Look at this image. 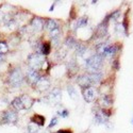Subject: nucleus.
Masks as SVG:
<instances>
[{"instance_id":"1","label":"nucleus","mask_w":133,"mask_h":133,"mask_svg":"<svg viewBox=\"0 0 133 133\" xmlns=\"http://www.w3.org/2000/svg\"><path fill=\"white\" fill-rule=\"evenodd\" d=\"M24 81H25V75L19 67H15L9 71L6 77V83L9 84V86L13 88H18L24 84Z\"/></svg>"},{"instance_id":"2","label":"nucleus","mask_w":133,"mask_h":133,"mask_svg":"<svg viewBox=\"0 0 133 133\" xmlns=\"http://www.w3.org/2000/svg\"><path fill=\"white\" fill-rule=\"evenodd\" d=\"M103 64V58L98 54L91 55L88 59L85 60V68L87 69L88 72H96L99 71L102 67Z\"/></svg>"},{"instance_id":"3","label":"nucleus","mask_w":133,"mask_h":133,"mask_svg":"<svg viewBox=\"0 0 133 133\" xmlns=\"http://www.w3.org/2000/svg\"><path fill=\"white\" fill-rule=\"evenodd\" d=\"M18 121V112L13 109H6L0 115L1 125H16Z\"/></svg>"},{"instance_id":"4","label":"nucleus","mask_w":133,"mask_h":133,"mask_svg":"<svg viewBox=\"0 0 133 133\" xmlns=\"http://www.w3.org/2000/svg\"><path fill=\"white\" fill-rule=\"evenodd\" d=\"M27 62H28V64H29V66H30V68L35 69V70L43 68L44 64L47 63L45 55H43V54H41V53H37V52L30 54L29 57H28Z\"/></svg>"},{"instance_id":"5","label":"nucleus","mask_w":133,"mask_h":133,"mask_svg":"<svg viewBox=\"0 0 133 133\" xmlns=\"http://www.w3.org/2000/svg\"><path fill=\"white\" fill-rule=\"evenodd\" d=\"M61 100H62V91L59 87L52 88L45 98V101L49 104H52V105L59 104L61 102Z\"/></svg>"},{"instance_id":"6","label":"nucleus","mask_w":133,"mask_h":133,"mask_svg":"<svg viewBox=\"0 0 133 133\" xmlns=\"http://www.w3.org/2000/svg\"><path fill=\"white\" fill-rule=\"evenodd\" d=\"M41 74L35 70V69H32V68H29L25 75V80H27V83L31 84L32 86H34L37 81L41 79Z\"/></svg>"},{"instance_id":"7","label":"nucleus","mask_w":133,"mask_h":133,"mask_svg":"<svg viewBox=\"0 0 133 133\" xmlns=\"http://www.w3.org/2000/svg\"><path fill=\"white\" fill-rule=\"evenodd\" d=\"M82 94H83V99H84L86 102H88V103L95 101L96 99H97V96H98L97 90H96L94 86L87 87V88H85V90H83Z\"/></svg>"},{"instance_id":"8","label":"nucleus","mask_w":133,"mask_h":133,"mask_svg":"<svg viewBox=\"0 0 133 133\" xmlns=\"http://www.w3.org/2000/svg\"><path fill=\"white\" fill-rule=\"evenodd\" d=\"M33 87H34L37 92H41V93L46 92L50 88V81L46 77H41V79L37 81V83Z\"/></svg>"},{"instance_id":"9","label":"nucleus","mask_w":133,"mask_h":133,"mask_svg":"<svg viewBox=\"0 0 133 133\" xmlns=\"http://www.w3.org/2000/svg\"><path fill=\"white\" fill-rule=\"evenodd\" d=\"M30 25H31L32 30L33 31H36V32L42 31L43 28L45 27V23H44V20L41 17H37V16H35L34 18H32Z\"/></svg>"},{"instance_id":"10","label":"nucleus","mask_w":133,"mask_h":133,"mask_svg":"<svg viewBox=\"0 0 133 133\" xmlns=\"http://www.w3.org/2000/svg\"><path fill=\"white\" fill-rule=\"evenodd\" d=\"M107 33H108V21H107V19H104L102 23L99 24V26L97 27L95 35L98 38H101L107 35Z\"/></svg>"},{"instance_id":"11","label":"nucleus","mask_w":133,"mask_h":133,"mask_svg":"<svg viewBox=\"0 0 133 133\" xmlns=\"http://www.w3.org/2000/svg\"><path fill=\"white\" fill-rule=\"evenodd\" d=\"M77 81H78V84L83 88V90L93 86L92 83H91V80H90V77H88V74H84V75L78 77V80Z\"/></svg>"},{"instance_id":"12","label":"nucleus","mask_w":133,"mask_h":133,"mask_svg":"<svg viewBox=\"0 0 133 133\" xmlns=\"http://www.w3.org/2000/svg\"><path fill=\"white\" fill-rule=\"evenodd\" d=\"M98 103L102 109H109L112 105V99L108 95H102L98 98Z\"/></svg>"},{"instance_id":"13","label":"nucleus","mask_w":133,"mask_h":133,"mask_svg":"<svg viewBox=\"0 0 133 133\" xmlns=\"http://www.w3.org/2000/svg\"><path fill=\"white\" fill-rule=\"evenodd\" d=\"M11 108H12L13 110H15L16 112H19V111H24L25 110V107H24L23 101H21L20 96L15 97L13 100L11 101Z\"/></svg>"},{"instance_id":"14","label":"nucleus","mask_w":133,"mask_h":133,"mask_svg":"<svg viewBox=\"0 0 133 133\" xmlns=\"http://www.w3.org/2000/svg\"><path fill=\"white\" fill-rule=\"evenodd\" d=\"M88 77H90V80L92 85H95L97 83H99L102 79V72L101 71H96V72H88Z\"/></svg>"},{"instance_id":"15","label":"nucleus","mask_w":133,"mask_h":133,"mask_svg":"<svg viewBox=\"0 0 133 133\" xmlns=\"http://www.w3.org/2000/svg\"><path fill=\"white\" fill-rule=\"evenodd\" d=\"M20 98H21V101H23V103H24L25 110H30L32 108V105L34 104V99L31 98L28 95H21Z\"/></svg>"},{"instance_id":"16","label":"nucleus","mask_w":133,"mask_h":133,"mask_svg":"<svg viewBox=\"0 0 133 133\" xmlns=\"http://www.w3.org/2000/svg\"><path fill=\"white\" fill-rule=\"evenodd\" d=\"M30 120H31L32 124H35L38 127H43L45 125V117L43 115H39V114H34L30 118Z\"/></svg>"},{"instance_id":"17","label":"nucleus","mask_w":133,"mask_h":133,"mask_svg":"<svg viewBox=\"0 0 133 133\" xmlns=\"http://www.w3.org/2000/svg\"><path fill=\"white\" fill-rule=\"evenodd\" d=\"M51 52V44L49 42H44V43H41V47H39V52L41 54L43 55H48L49 53Z\"/></svg>"},{"instance_id":"18","label":"nucleus","mask_w":133,"mask_h":133,"mask_svg":"<svg viewBox=\"0 0 133 133\" xmlns=\"http://www.w3.org/2000/svg\"><path fill=\"white\" fill-rule=\"evenodd\" d=\"M95 121L97 124H99V125H102V124L108 123L109 118L103 115V113L101 112V111H99V112H97L96 115H95Z\"/></svg>"},{"instance_id":"19","label":"nucleus","mask_w":133,"mask_h":133,"mask_svg":"<svg viewBox=\"0 0 133 133\" xmlns=\"http://www.w3.org/2000/svg\"><path fill=\"white\" fill-rule=\"evenodd\" d=\"M45 28H46V30L51 32L52 30L59 28V24H58V21H55L54 19H47V21L45 23Z\"/></svg>"},{"instance_id":"20","label":"nucleus","mask_w":133,"mask_h":133,"mask_svg":"<svg viewBox=\"0 0 133 133\" xmlns=\"http://www.w3.org/2000/svg\"><path fill=\"white\" fill-rule=\"evenodd\" d=\"M88 24V18L87 16H82L79 19H77V23H76V29H79V28H84L86 27Z\"/></svg>"},{"instance_id":"21","label":"nucleus","mask_w":133,"mask_h":133,"mask_svg":"<svg viewBox=\"0 0 133 133\" xmlns=\"http://www.w3.org/2000/svg\"><path fill=\"white\" fill-rule=\"evenodd\" d=\"M65 46H66V48H68V49H74V48H76V46H77V41L72 37V36H68L67 38L65 39Z\"/></svg>"},{"instance_id":"22","label":"nucleus","mask_w":133,"mask_h":133,"mask_svg":"<svg viewBox=\"0 0 133 133\" xmlns=\"http://www.w3.org/2000/svg\"><path fill=\"white\" fill-rule=\"evenodd\" d=\"M107 47H108V45H107L105 43H101V44H99V45H97V46H96V54L100 55V57L103 58Z\"/></svg>"},{"instance_id":"23","label":"nucleus","mask_w":133,"mask_h":133,"mask_svg":"<svg viewBox=\"0 0 133 133\" xmlns=\"http://www.w3.org/2000/svg\"><path fill=\"white\" fill-rule=\"evenodd\" d=\"M9 52V45L5 41H0V54L1 55H4L8 54Z\"/></svg>"},{"instance_id":"24","label":"nucleus","mask_w":133,"mask_h":133,"mask_svg":"<svg viewBox=\"0 0 133 133\" xmlns=\"http://www.w3.org/2000/svg\"><path fill=\"white\" fill-rule=\"evenodd\" d=\"M76 55H79V57H81V55H83L86 51V46L83 45V44H77L76 46Z\"/></svg>"},{"instance_id":"25","label":"nucleus","mask_w":133,"mask_h":133,"mask_svg":"<svg viewBox=\"0 0 133 133\" xmlns=\"http://www.w3.org/2000/svg\"><path fill=\"white\" fill-rule=\"evenodd\" d=\"M27 130H28V133H37L39 131V127L35 124H32L30 123L27 127Z\"/></svg>"},{"instance_id":"26","label":"nucleus","mask_w":133,"mask_h":133,"mask_svg":"<svg viewBox=\"0 0 133 133\" xmlns=\"http://www.w3.org/2000/svg\"><path fill=\"white\" fill-rule=\"evenodd\" d=\"M57 55H58V59L64 60V59L66 58V55H67V50H66L65 48H60V49L58 50Z\"/></svg>"},{"instance_id":"27","label":"nucleus","mask_w":133,"mask_h":133,"mask_svg":"<svg viewBox=\"0 0 133 133\" xmlns=\"http://www.w3.org/2000/svg\"><path fill=\"white\" fill-rule=\"evenodd\" d=\"M67 92H68V95L70 96L71 99H77V92L74 88L72 85H68L67 86Z\"/></svg>"},{"instance_id":"28","label":"nucleus","mask_w":133,"mask_h":133,"mask_svg":"<svg viewBox=\"0 0 133 133\" xmlns=\"http://www.w3.org/2000/svg\"><path fill=\"white\" fill-rule=\"evenodd\" d=\"M58 114H59L61 117H63V118H66V117H68V115H69V112H68V110L63 109V110L59 111V112H58Z\"/></svg>"},{"instance_id":"29","label":"nucleus","mask_w":133,"mask_h":133,"mask_svg":"<svg viewBox=\"0 0 133 133\" xmlns=\"http://www.w3.org/2000/svg\"><path fill=\"white\" fill-rule=\"evenodd\" d=\"M119 16H120V12L119 11H116V12H114V13H112L110 15V18H112L114 20H117L119 18Z\"/></svg>"},{"instance_id":"30","label":"nucleus","mask_w":133,"mask_h":133,"mask_svg":"<svg viewBox=\"0 0 133 133\" xmlns=\"http://www.w3.org/2000/svg\"><path fill=\"white\" fill-rule=\"evenodd\" d=\"M57 124H58V117H53L49 124V128H53L54 126H57Z\"/></svg>"},{"instance_id":"31","label":"nucleus","mask_w":133,"mask_h":133,"mask_svg":"<svg viewBox=\"0 0 133 133\" xmlns=\"http://www.w3.org/2000/svg\"><path fill=\"white\" fill-rule=\"evenodd\" d=\"M58 133H72V131L70 129H62V130H59Z\"/></svg>"},{"instance_id":"32","label":"nucleus","mask_w":133,"mask_h":133,"mask_svg":"<svg viewBox=\"0 0 133 133\" xmlns=\"http://www.w3.org/2000/svg\"><path fill=\"white\" fill-rule=\"evenodd\" d=\"M3 62H4V57H3V55L0 54V64H2Z\"/></svg>"},{"instance_id":"33","label":"nucleus","mask_w":133,"mask_h":133,"mask_svg":"<svg viewBox=\"0 0 133 133\" xmlns=\"http://www.w3.org/2000/svg\"><path fill=\"white\" fill-rule=\"evenodd\" d=\"M116 29H119V27H118V25L116 26ZM117 32H121V31H123V30H121V28H120V30H116Z\"/></svg>"},{"instance_id":"34","label":"nucleus","mask_w":133,"mask_h":133,"mask_svg":"<svg viewBox=\"0 0 133 133\" xmlns=\"http://www.w3.org/2000/svg\"><path fill=\"white\" fill-rule=\"evenodd\" d=\"M55 133H58V131H57V132H55Z\"/></svg>"}]
</instances>
